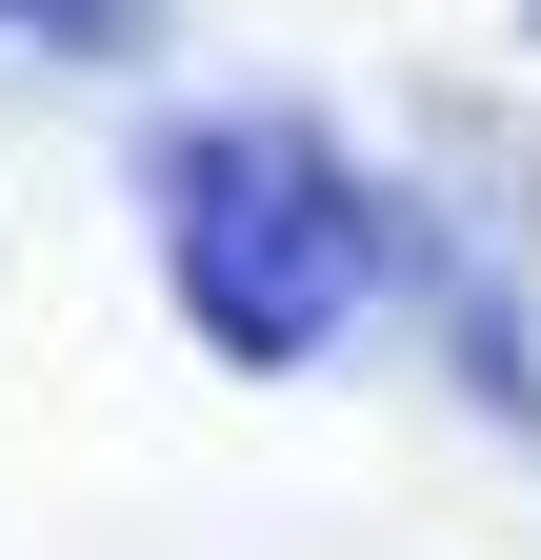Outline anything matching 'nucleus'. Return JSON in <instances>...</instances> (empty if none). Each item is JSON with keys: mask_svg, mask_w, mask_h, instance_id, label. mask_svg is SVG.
<instances>
[{"mask_svg": "<svg viewBox=\"0 0 541 560\" xmlns=\"http://www.w3.org/2000/svg\"><path fill=\"white\" fill-rule=\"evenodd\" d=\"M181 280L221 301V340H321L361 280V200L321 180V140H200L181 161Z\"/></svg>", "mask_w": 541, "mask_h": 560, "instance_id": "f257e3e1", "label": "nucleus"}, {"mask_svg": "<svg viewBox=\"0 0 541 560\" xmlns=\"http://www.w3.org/2000/svg\"><path fill=\"white\" fill-rule=\"evenodd\" d=\"M0 21H81V40H120V0H0Z\"/></svg>", "mask_w": 541, "mask_h": 560, "instance_id": "f03ea898", "label": "nucleus"}]
</instances>
